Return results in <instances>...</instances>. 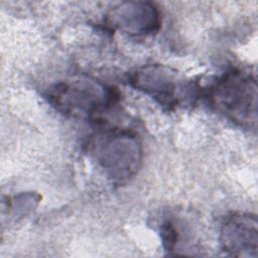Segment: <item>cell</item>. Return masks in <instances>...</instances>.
I'll return each instance as SVG.
<instances>
[{
	"label": "cell",
	"mask_w": 258,
	"mask_h": 258,
	"mask_svg": "<svg viewBox=\"0 0 258 258\" xmlns=\"http://www.w3.org/2000/svg\"><path fill=\"white\" fill-rule=\"evenodd\" d=\"M160 233H161V238H162V242L165 249L167 251H172L177 242V237H178L177 235L178 233L174 225L169 221L165 222L161 226Z\"/></svg>",
	"instance_id": "7"
},
{
	"label": "cell",
	"mask_w": 258,
	"mask_h": 258,
	"mask_svg": "<svg viewBox=\"0 0 258 258\" xmlns=\"http://www.w3.org/2000/svg\"><path fill=\"white\" fill-rule=\"evenodd\" d=\"M257 220L251 214H233L222 225L221 243L234 256L257 255Z\"/></svg>",
	"instance_id": "5"
},
{
	"label": "cell",
	"mask_w": 258,
	"mask_h": 258,
	"mask_svg": "<svg viewBox=\"0 0 258 258\" xmlns=\"http://www.w3.org/2000/svg\"><path fill=\"white\" fill-rule=\"evenodd\" d=\"M209 103L225 117L245 128H255L257 121L256 80L233 70L219 78L207 91Z\"/></svg>",
	"instance_id": "1"
},
{
	"label": "cell",
	"mask_w": 258,
	"mask_h": 258,
	"mask_svg": "<svg viewBox=\"0 0 258 258\" xmlns=\"http://www.w3.org/2000/svg\"><path fill=\"white\" fill-rule=\"evenodd\" d=\"M111 22L117 27L134 34L157 31L160 25L159 11L154 5L144 2H130L112 11Z\"/></svg>",
	"instance_id": "6"
},
{
	"label": "cell",
	"mask_w": 258,
	"mask_h": 258,
	"mask_svg": "<svg viewBox=\"0 0 258 258\" xmlns=\"http://www.w3.org/2000/svg\"><path fill=\"white\" fill-rule=\"evenodd\" d=\"M46 96L57 110L73 116H93L109 109L119 99L113 88L91 79L59 82L48 89Z\"/></svg>",
	"instance_id": "2"
},
{
	"label": "cell",
	"mask_w": 258,
	"mask_h": 258,
	"mask_svg": "<svg viewBox=\"0 0 258 258\" xmlns=\"http://www.w3.org/2000/svg\"><path fill=\"white\" fill-rule=\"evenodd\" d=\"M97 159L115 179L130 178L141 162V147L135 133L128 130H108L94 141Z\"/></svg>",
	"instance_id": "3"
},
{
	"label": "cell",
	"mask_w": 258,
	"mask_h": 258,
	"mask_svg": "<svg viewBox=\"0 0 258 258\" xmlns=\"http://www.w3.org/2000/svg\"><path fill=\"white\" fill-rule=\"evenodd\" d=\"M129 82L169 110L194 98L192 92L198 90L191 83L181 79L177 72L161 64H148L136 70Z\"/></svg>",
	"instance_id": "4"
}]
</instances>
